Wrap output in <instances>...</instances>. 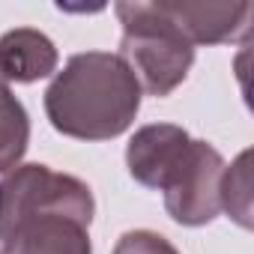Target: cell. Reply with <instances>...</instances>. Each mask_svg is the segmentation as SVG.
Here are the masks:
<instances>
[{"mask_svg":"<svg viewBox=\"0 0 254 254\" xmlns=\"http://www.w3.org/2000/svg\"><path fill=\"white\" fill-rule=\"evenodd\" d=\"M191 144L194 138L183 126L150 123L144 129H138L129 147H126V168L141 186L165 191L186 168L191 156Z\"/></svg>","mask_w":254,"mask_h":254,"instance_id":"cell-5","label":"cell"},{"mask_svg":"<svg viewBox=\"0 0 254 254\" xmlns=\"http://www.w3.org/2000/svg\"><path fill=\"white\" fill-rule=\"evenodd\" d=\"M30 144V117L12 96L9 84L0 81V171L18 168Z\"/></svg>","mask_w":254,"mask_h":254,"instance_id":"cell-8","label":"cell"},{"mask_svg":"<svg viewBox=\"0 0 254 254\" xmlns=\"http://www.w3.org/2000/svg\"><path fill=\"white\" fill-rule=\"evenodd\" d=\"M60 54L54 42L33 27H18L0 36V81L33 84L57 72Z\"/></svg>","mask_w":254,"mask_h":254,"instance_id":"cell-7","label":"cell"},{"mask_svg":"<svg viewBox=\"0 0 254 254\" xmlns=\"http://www.w3.org/2000/svg\"><path fill=\"white\" fill-rule=\"evenodd\" d=\"M221 174H224V159L221 153L197 141L191 144V156L180 177L165 189V209L168 215L183 224V227H203L221 212Z\"/></svg>","mask_w":254,"mask_h":254,"instance_id":"cell-4","label":"cell"},{"mask_svg":"<svg viewBox=\"0 0 254 254\" xmlns=\"http://www.w3.org/2000/svg\"><path fill=\"white\" fill-rule=\"evenodd\" d=\"M191 45L239 42L248 33V3H162Z\"/></svg>","mask_w":254,"mask_h":254,"instance_id":"cell-6","label":"cell"},{"mask_svg":"<svg viewBox=\"0 0 254 254\" xmlns=\"http://www.w3.org/2000/svg\"><path fill=\"white\" fill-rule=\"evenodd\" d=\"M114 254H180L162 233L153 230H129L114 245Z\"/></svg>","mask_w":254,"mask_h":254,"instance_id":"cell-10","label":"cell"},{"mask_svg":"<svg viewBox=\"0 0 254 254\" xmlns=\"http://www.w3.org/2000/svg\"><path fill=\"white\" fill-rule=\"evenodd\" d=\"M93 191L48 165H18L0 183V254H93Z\"/></svg>","mask_w":254,"mask_h":254,"instance_id":"cell-1","label":"cell"},{"mask_svg":"<svg viewBox=\"0 0 254 254\" xmlns=\"http://www.w3.org/2000/svg\"><path fill=\"white\" fill-rule=\"evenodd\" d=\"M123 39L120 57L126 60L150 96H171L194 63V45L174 24L162 3H117L114 6Z\"/></svg>","mask_w":254,"mask_h":254,"instance_id":"cell-3","label":"cell"},{"mask_svg":"<svg viewBox=\"0 0 254 254\" xmlns=\"http://www.w3.org/2000/svg\"><path fill=\"white\" fill-rule=\"evenodd\" d=\"M141 111V84L120 54L84 51L69 57L63 72L45 90L51 126L78 141H111L135 123Z\"/></svg>","mask_w":254,"mask_h":254,"instance_id":"cell-2","label":"cell"},{"mask_svg":"<svg viewBox=\"0 0 254 254\" xmlns=\"http://www.w3.org/2000/svg\"><path fill=\"white\" fill-rule=\"evenodd\" d=\"M218 194L221 209H227L239 227H251V150L239 153V159L224 168Z\"/></svg>","mask_w":254,"mask_h":254,"instance_id":"cell-9","label":"cell"}]
</instances>
